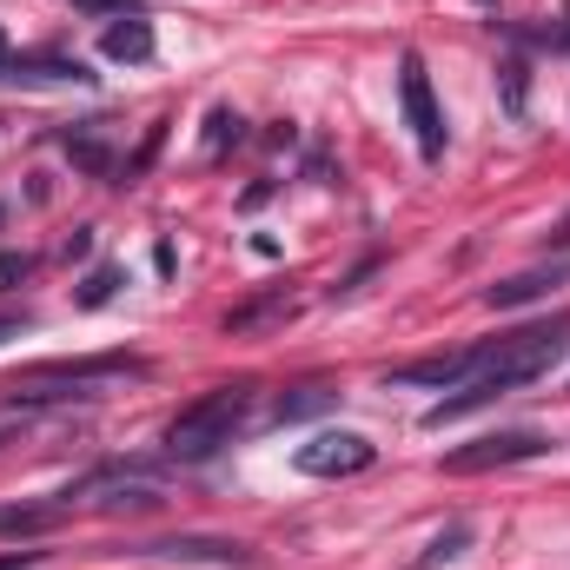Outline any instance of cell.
<instances>
[{
	"mask_svg": "<svg viewBox=\"0 0 570 570\" xmlns=\"http://www.w3.org/2000/svg\"><path fill=\"white\" fill-rule=\"evenodd\" d=\"M570 352V318L558 325H531V332H511L504 345H498V358L471 379V385H458L451 399H438L425 412V425H451V419H471V412H484V405H498V399H511V392H524L531 379H544L558 358Z\"/></svg>",
	"mask_w": 570,
	"mask_h": 570,
	"instance_id": "1",
	"label": "cell"
},
{
	"mask_svg": "<svg viewBox=\"0 0 570 570\" xmlns=\"http://www.w3.org/2000/svg\"><path fill=\"white\" fill-rule=\"evenodd\" d=\"M246 412H253V385L239 379V385H219V392H206V399H193L173 425H166V458L173 464H206V458H219V444H233V431L246 425Z\"/></svg>",
	"mask_w": 570,
	"mask_h": 570,
	"instance_id": "2",
	"label": "cell"
},
{
	"mask_svg": "<svg viewBox=\"0 0 570 570\" xmlns=\"http://www.w3.org/2000/svg\"><path fill=\"white\" fill-rule=\"evenodd\" d=\"M94 504V511H107V518H120V511H159L166 498H159V464H146V458H107V464H94L87 478H73L53 504L60 511H73V504Z\"/></svg>",
	"mask_w": 570,
	"mask_h": 570,
	"instance_id": "3",
	"label": "cell"
},
{
	"mask_svg": "<svg viewBox=\"0 0 570 570\" xmlns=\"http://www.w3.org/2000/svg\"><path fill=\"white\" fill-rule=\"evenodd\" d=\"M146 365L134 352H94V358H40V365H27V372H13V385L7 392H20V385H67V399H94L87 385H100V379H140Z\"/></svg>",
	"mask_w": 570,
	"mask_h": 570,
	"instance_id": "4",
	"label": "cell"
},
{
	"mask_svg": "<svg viewBox=\"0 0 570 570\" xmlns=\"http://www.w3.org/2000/svg\"><path fill=\"white\" fill-rule=\"evenodd\" d=\"M292 464H298L305 478H358V471L379 464V444H372L365 431H318L312 444L292 451Z\"/></svg>",
	"mask_w": 570,
	"mask_h": 570,
	"instance_id": "5",
	"label": "cell"
},
{
	"mask_svg": "<svg viewBox=\"0 0 570 570\" xmlns=\"http://www.w3.org/2000/svg\"><path fill=\"white\" fill-rule=\"evenodd\" d=\"M551 451V431H491V438H478V444H464V451H451L444 458V471L451 478H478V471H498V464H524V458H544Z\"/></svg>",
	"mask_w": 570,
	"mask_h": 570,
	"instance_id": "6",
	"label": "cell"
},
{
	"mask_svg": "<svg viewBox=\"0 0 570 570\" xmlns=\"http://www.w3.org/2000/svg\"><path fill=\"white\" fill-rule=\"evenodd\" d=\"M498 345L504 338H478V345H458V352H438V358H412V365H399L392 372V385H471L491 358H498Z\"/></svg>",
	"mask_w": 570,
	"mask_h": 570,
	"instance_id": "7",
	"label": "cell"
},
{
	"mask_svg": "<svg viewBox=\"0 0 570 570\" xmlns=\"http://www.w3.org/2000/svg\"><path fill=\"white\" fill-rule=\"evenodd\" d=\"M399 94H405V120H412V140L425 159H444V114H438V100H431V73L419 53H405L399 60Z\"/></svg>",
	"mask_w": 570,
	"mask_h": 570,
	"instance_id": "8",
	"label": "cell"
},
{
	"mask_svg": "<svg viewBox=\"0 0 570 570\" xmlns=\"http://www.w3.org/2000/svg\"><path fill=\"white\" fill-rule=\"evenodd\" d=\"M140 558H166V564H219V570H253V544H239V538H193V531H179V538H159V544H140Z\"/></svg>",
	"mask_w": 570,
	"mask_h": 570,
	"instance_id": "9",
	"label": "cell"
},
{
	"mask_svg": "<svg viewBox=\"0 0 570 570\" xmlns=\"http://www.w3.org/2000/svg\"><path fill=\"white\" fill-rule=\"evenodd\" d=\"M558 285H570V259L531 266V273H518V279H498L491 292H484V305H491V312H518V305H538V298H551Z\"/></svg>",
	"mask_w": 570,
	"mask_h": 570,
	"instance_id": "10",
	"label": "cell"
},
{
	"mask_svg": "<svg viewBox=\"0 0 570 570\" xmlns=\"http://www.w3.org/2000/svg\"><path fill=\"white\" fill-rule=\"evenodd\" d=\"M0 80H20V87H94L100 73H87V60H67V53H13Z\"/></svg>",
	"mask_w": 570,
	"mask_h": 570,
	"instance_id": "11",
	"label": "cell"
},
{
	"mask_svg": "<svg viewBox=\"0 0 570 570\" xmlns=\"http://www.w3.org/2000/svg\"><path fill=\"white\" fill-rule=\"evenodd\" d=\"M298 312V298L285 292V285H273V292H253V298H239L226 318H219V332L226 338H253V332H266V325H285Z\"/></svg>",
	"mask_w": 570,
	"mask_h": 570,
	"instance_id": "12",
	"label": "cell"
},
{
	"mask_svg": "<svg viewBox=\"0 0 570 570\" xmlns=\"http://www.w3.org/2000/svg\"><path fill=\"white\" fill-rule=\"evenodd\" d=\"M60 140H67V153H73V166H80V173H94V179H114V186H120V159H114V146L100 140V120L67 127Z\"/></svg>",
	"mask_w": 570,
	"mask_h": 570,
	"instance_id": "13",
	"label": "cell"
},
{
	"mask_svg": "<svg viewBox=\"0 0 570 570\" xmlns=\"http://www.w3.org/2000/svg\"><path fill=\"white\" fill-rule=\"evenodd\" d=\"M100 53L140 67V60H153V27H146V20H120V27H107V33H100Z\"/></svg>",
	"mask_w": 570,
	"mask_h": 570,
	"instance_id": "14",
	"label": "cell"
},
{
	"mask_svg": "<svg viewBox=\"0 0 570 570\" xmlns=\"http://www.w3.org/2000/svg\"><path fill=\"white\" fill-rule=\"evenodd\" d=\"M332 405H338V392H325V385H292V392H279L273 419H279V425H298V419H318V412H332Z\"/></svg>",
	"mask_w": 570,
	"mask_h": 570,
	"instance_id": "15",
	"label": "cell"
},
{
	"mask_svg": "<svg viewBox=\"0 0 570 570\" xmlns=\"http://www.w3.org/2000/svg\"><path fill=\"white\" fill-rule=\"evenodd\" d=\"M67 511L60 504H7L0 511V538H40V531H53Z\"/></svg>",
	"mask_w": 570,
	"mask_h": 570,
	"instance_id": "16",
	"label": "cell"
},
{
	"mask_svg": "<svg viewBox=\"0 0 570 570\" xmlns=\"http://www.w3.org/2000/svg\"><path fill=\"white\" fill-rule=\"evenodd\" d=\"M246 140V120L233 114V107H213L206 114V159H226V146Z\"/></svg>",
	"mask_w": 570,
	"mask_h": 570,
	"instance_id": "17",
	"label": "cell"
},
{
	"mask_svg": "<svg viewBox=\"0 0 570 570\" xmlns=\"http://www.w3.org/2000/svg\"><path fill=\"white\" fill-rule=\"evenodd\" d=\"M120 285H127V273H120V266H94V273L80 279V292H73V305H80V312H100Z\"/></svg>",
	"mask_w": 570,
	"mask_h": 570,
	"instance_id": "18",
	"label": "cell"
},
{
	"mask_svg": "<svg viewBox=\"0 0 570 570\" xmlns=\"http://www.w3.org/2000/svg\"><path fill=\"white\" fill-rule=\"evenodd\" d=\"M504 33H511V40H524V47L570 53V20H538V27H518V20H504Z\"/></svg>",
	"mask_w": 570,
	"mask_h": 570,
	"instance_id": "19",
	"label": "cell"
},
{
	"mask_svg": "<svg viewBox=\"0 0 570 570\" xmlns=\"http://www.w3.org/2000/svg\"><path fill=\"white\" fill-rule=\"evenodd\" d=\"M464 544H471V524L458 518V524H444V531L431 538V551L419 558V570H438V564H451V558H464Z\"/></svg>",
	"mask_w": 570,
	"mask_h": 570,
	"instance_id": "20",
	"label": "cell"
},
{
	"mask_svg": "<svg viewBox=\"0 0 570 570\" xmlns=\"http://www.w3.org/2000/svg\"><path fill=\"white\" fill-rule=\"evenodd\" d=\"M498 87H504V114L518 120L524 100H531V67H524V60H504V67H498Z\"/></svg>",
	"mask_w": 570,
	"mask_h": 570,
	"instance_id": "21",
	"label": "cell"
},
{
	"mask_svg": "<svg viewBox=\"0 0 570 570\" xmlns=\"http://www.w3.org/2000/svg\"><path fill=\"white\" fill-rule=\"evenodd\" d=\"M73 7H87V13H100V20H120V13H127V20H140V7H134V0H73Z\"/></svg>",
	"mask_w": 570,
	"mask_h": 570,
	"instance_id": "22",
	"label": "cell"
},
{
	"mask_svg": "<svg viewBox=\"0 0 570 570\" xmlns=\"http://www.w3.org/2000/svg\"><path fill=\"white\" fill-rule=\"evenodd\" d=\"M27 273H33V259H27V253H0V292H7L13 279H27Z\"/></svg>",
	"mask_w": 570,
	"mask_h": 570,
	"instance_id": "23",
	"label": "cell"
},
{
	"mask_svg": "<svg viewBox=\"0 0 570 570\" xmlns=\"http://www.w3.org/2000/svg\"><path fill=\"white\" fill-rule=\"evenodd\" d=\"M40 564V551H7V558H0V570H33Z\"/></svg>",
	"mask_w": 570,
	"mask_h": 570,
	"instance_id": "24",
	"label": "cell"
},
{
	"mask_svg": "<svg viewBox=\"0 0 570 570\" xmlns=\"http://www.w3.org/2000/svg\"><path fill=\"white\" fill-rule=\"evenodd\" d=\"M87 253H94V233H87V226H80V233H73V239H67V259H87Z\"/></svg>",
	"mask_w": 570,
	"mask_h": 570,
	"instance_id": "25",
	"label": "cell"
},
{
	"mask_svg": "<svg viewBox=\"0 0 570 570\" xmlns=\"http://www.w3.org/2000/svg\"><path fill=\"white\" fill-rule=\"evenodd\" d=\"M544 246H558V253H564V246H570V213H564V219H558V226H551V233H544Z\"/></svg>",
	"mask_w": 570,
	"mask_h": 570,
	"instance_id": "26",
	"label": "cell"
},
{
	"mask_svg": "<svg viewBox=\"0 0 570 570\" xmlns=\"http://www.w3.org/2000/svg\"><path fill=\"white\" fill-rule=\"evenodd\" d=\"M20 332H27V318H0V345H7V338H20Z\"/></svg>",
	"mask_w": 570,
	"mask_h": 570,
	"instance_id": "27",
	"label": "cell"
},
{
	"mask_svg": "<svg viewBox=\"0 0 570 570\" xmlns=\"http://www.w3.org/2000/svg\"><path fill=\"white\" fill-rule=\"evenodd\" d=\"M7 60H13V47H7V27H0V73H7Z\"/></svg>",
	"mask_w": 570,
	"mask_h": 570,
	"instance_id": "28",
	"label": "cell"
},
{
	"mask_svg": "<svg viewBox=\"0 0 570 570\" xmlns=\"http://www.w3.org/2000/svg\"><path fill=\"white\" fill-rule=\"evenodd\" d=\"M484 7H491V13H498V0H484Z\"/></svg>",
	"mask_w": 570,
	"mask_h": 570,
	"instance_id": "29",
	"label": "cell"
},
{
	"mask_svg": "<svg viewBox=\"0 0 570 570\" xmlns=\"http://www.w3.org/2000/svg\"><path fill=\"white\" fill-rule=\"evenodd\" d=\"M0 219H7V206H0Z\"/></svg>",
	"mask_w": 570,
	"mask_h": 570,
	"instance_id": "30",
	"label": "cell"
}]
</instances>
